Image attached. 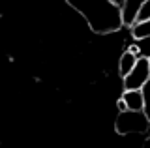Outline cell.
<instances>
[{
  "label": "cell",
  "mask_w": 150,
  "mask_h": 148,
  "mask_svg": "<svg viewBox=\"0 0 150 148\" xmlns=\"http://www.w3.org/2000/svg\"><path fill=\"white\" fill-rule=\"evenodd\" d=\"M88 23L94 34H112L124 26L122 6L112 0H66Z\"/></svg>",
  "instance_id": "cell-1"
},
{
  "label": "cell",
  "mask_w": 150,
  "mask_h": 148,
  "mask_svg": "<svg viewBox=\"0 0 150 148\" xmlns=\"http://www.w3.org/2000/svg\"><path fill=\"white\" fill-rule=\"evenodd\" d=\"M115 129L118 131V135H133V133H148L150 129V120L144 111H120L116 116Z\"/></svg>",
  "instance_id": "cell-2"
},
{
  "label": "cell",
  "mask_w": 150,
  "mask_h": 148,
  "mask_svg": "<svg viewBox=\"0 0 150 148\" xmlns=\"http://www.w3.org/2000/svg\"><path fill=\"white\" fill-rule=\"evenodd\" d=\"M150 79V62L146 56H139L133 69L124 77V90H141Z\"/></svg>",
  "instance_id": "cell-3"
},
{
  "label": "cell",
  "mask_w": 150,
  "mask_h": 148,
  "mask_svg": "<svg viewBox=\"0 0 150 148\" xmlns=\"http://www.w3.org/2000/svg\"><path fill=\"white\" fill-rule=\"evenodd\" d=\"M146 0H126V4L122 6V13H124V26H131L137 21V15L143 8V4Z\"/></svg>",
  "instance_id": "cell-4"
},
{
  "label": "cell",
  "mask_w": 150,
  "mask_h": 148,
  "mask_svg": "<svg viewBox=\"0 0 150 148\" xmlns=\"http://www.w3.org/2000/svg\"><path fill=\"white\" fill-rule=\"evenodd\" d=\"M128 109H133V111H143L144 109V94L143 90H124L122 94Z\"/></svg>",
  "instance_id": "cell-5"
},
{
  "label": "cell",
  "mask_w": 150,
  "mask_h": 148,
  "mask_svg": "<svg viewBox=\"0 0 150 148\" xmlns=\"http://www.w3.org/2000/svg\"><path fill=\"white\" fill-rule=\"evenodd\" d=\"M137 60H139V54H135L131 49L124 51L122 56H120V60H118V71H120V75L122 77L128 75L131 69H133V66L137 64Z\"/></svg>",
  "instance_id": "cell-6"
},
{
  "label": "cell",
  "mask_w": 150,
  "mask_h": 148,
  "mask_svg": "<svg viewBox=\"0 0 150 148\" xmlns=\"http://www.w3.org/2000/svg\"><path fill=\"white\" fill-rule=\"evenodd\" d=\"M129 30H131L133 39H141V38L150 36V17L148 19H143V21H135L133 25L129 26Z\"/></svg>",
  "instance_id": "cell-7"
},
{
  "label": "cell",
  "mask_w": 150,
  "mask_h": 148,
  "mask_svg": "<svg viewBox=\"0 0 150 148\" xmlns=\"http://www.w3.org/2000/svg\"><path fill=\"white\" fill-rule=\"evenodd\" d=\"M135 45L139 47V54H141V56H146V58H150V36L137 39V43H135Z\"/></svg>",
  "instance_id": "cell-8"
},
{
  "label": "cell",
  "mask_w": 150,
  "mask_h": 148,
  "mask_svg": "<svg viewBox=\"0 0 150 148\" xmlns=\"http://www.w3.org/2000/svg\"><path fill=\"white\" fill-rule=\"evenodd\" d=\"M143 94H144V113H146V116H148V120H150V79L146 81V85L143 86Z\"/></svg>",
  "instance_id": "cell-9"
},
{
  "label": "cell",
  "mask_w": 150,
  "mask_h": 148,
  "mask_svg": "<svg viewBox=\"0 0 150 148\" xmlns=\"http://www.w3.org/2000/svg\"><path fill=\"white\" fill-rule=\"evenodd\" d=\"M150 17V0H146V2L143 4V8H141L139 15H137V21H143V19H148Z\"/></svg>",
  "instance_id": "cell-10"
},
{
  "label": "cell",
  "mask_w": 150,
  "mask_h": 148,
  "mask_svg": "<svg viewBox=\"0 0 150 148\" xmlns=\"http://www.w3.org/2000/svg\"><path fill=\"white\" fill-rule=\"evenodd\" d=\"M116 107H118V113H120V111H128V105H126L124 98H120L118 101H116Z\"/></svg>",
  "instance_id": "cell-11"
},
{
  "label": "cell",
  "mask_w": 150,
  "mask_h": 148,
  "mask_svg": "<svg viewBox=\"0 0 150 148\" xmlns=\"http://www.w3.org/2000/svg\"><path fill=\"white\" fill-rule=\"evenodd\" d=\"M112 2H115V4H118V6H124V4H126V0H112Z\"/></svg>",
  "instance_id": "cell-12"
},
{
  "label": "cell",
  "mask_w": 150,
  "mask_h": 148,
  "mask_svg": "<svg viewBox=\"0 0 150 148\" xmlns=\"http://www.w3.org/2000/svg\"><path fill=\"white\" fill-rule=\"evenodd\" d=\"M144 144H146V146L150 144V135H146V137H144Z\"/></svg>",
  "instance_id": "cell-13"
},
{
  "label": "cell",
  "mask_w": 150,
  "mask_h": 148,
  "mask_svg": "<svg viewBox=\"0 0 150 148\" xmlns=\"http://www.w3.org/2000/svg\"><path fill=\"white\" fill-rule=\"evenodd\" d=\"M148 62H150V58H148Z\"/></svg>",
  "instance_id": "cell-14"
}]
</instances>
